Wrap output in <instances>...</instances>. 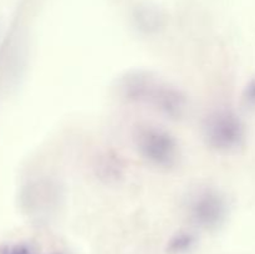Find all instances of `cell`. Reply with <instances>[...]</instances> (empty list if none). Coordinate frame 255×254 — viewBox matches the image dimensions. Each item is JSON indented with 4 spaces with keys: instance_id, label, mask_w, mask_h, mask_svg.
<instances>
[{
    "instance_id": "obj_1",
    "label": "cell",
    "mask_w": 255,
    "mask_h": 254,
    "mask_svg": "<svg viewBox=\"0 0 255 254\" xmlns=\"http://www.w3.org/2000/svg\"><path fill=\"white\" fill-rule=\"evenodd\" d=\"M121 89L126 99L151 105L173 119L181 117L186 110V97L179 90L144 72L127 75Z\"/></svg>"
},
{
    "instance_id": "obj_2",
    "label": "cell",
    "mask_w": 255,
    "mask_h": 254,
    "mask_svg": "<svg viewBox=\"0 0 255 254\" xmlns=\"http://www.w3.org/2000/svg\"><path fill=\"white\" fill-rule=\"evenodd\" d=\"M133 142L139 156L157 168H172L178 162V143L171 133L161 127L152 125L137 126Z\"/></svg>"
},
{
    "instance_id": "obj_3",
    "label": "cell",
    "mask_w": 255,
    "mask_h": 254,
    "mask_svg": "<svg viewBox=\"0 0 255 254\" xmlns=\"http://www.w3.org/2000/svg\"><path fill=\"white\" fill-rule=\"evenodd\" d=\"M203 136L207 144L218 152L238 149L246 138V129L239 116L226 109L216 110L204 119Z\"/></svg>"
},
{
    "instance_id": "obj_4",
    "label": "cell",
    "mask_w": 255,
    "mask_h": 254,
    "mask_svg": "<svg viewBox=\"0 0 255 254\" xmlns=\"http://www.w3.org/2000/svg\"><path fill=\"white\" fill-rule=\"evenodd\" d=\"M226 198L213 188L202 189L194 194L189 204V214L197 226L202 228H216L226 219Z\"/></svg>"
},
{
    "instance_id": "obj_5",
    "label": "cell",
    "mask_w": 255,
    "mask_h": 254,
    "mask_svg": "<svg viewBox=\"0 0 255 254\" xmlns=\"http://www.w3.org/2000/svg\"><path fill=\"white\" fill-rule=\"evenodd\" d=\"M194 238L191 234L181 233L177 234L176 237L169 241L168 246H167V252L169 254H183L188 252L189 249L193 247Z\"/></svg>"
},
{
    "instance_id": "obj_6",
    "label": "cell",
    "mask_w": 255,
    "mask_h": 254,
    "mask_svg": "<svg viewBox=\"0 0 255 254\" xmlns=\"http://www.w3.org/2000/svg\"><path fill=\"white\" fill-rule=\"evenodd\" d=\"M0 254H34V252L26 244H11L2 246L0 248Z\"/></svg>"
},
{
    "instance_id": "obj_7",
    "label": "cell",
    "mask_w": 255,
    "mask_h": 254,
    "mask_svg": "<svg viewBox=\"0 0 255 254\" xmlns=\"http://www.w3.org/2000/svg\"><path fill=\"white\" fill-rule=\"evenodd\" d=\"M243 99L248 106L255 107V79L252 80L251 84L246 87Z\"/></svg>"
}]
</instances>
